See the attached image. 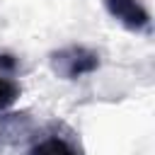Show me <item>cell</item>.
<instances>
[{"mask_svg": "<svg viewBox=\"0 0 155 155\" xmlns=\"http://www.w3.org/2000/svg\"><path fill=\"white\" fill-rule=\"evenodd\" d=\"M48 63L53 68V73L63 80H78L82 75H90L99 68V56L97 51L87 48V46H63L58 51H53L48 56Z\"/></svg>", "mask_w": 155, "mask_h": 155, "instance_id": "obj_1", "label": "cell"}, {"mask_svg": "<svg viewBox=\"0 0 155 155\" xmlns=\"http://www.w3.org/2000/svg\"><path fill=\"white\" fill-rule=\"evenodd\" d=\"M104 7L128 31H148L150 29V12L143 7L140 0H104Z\"/></svg>", "mask_w": 155, "mask_h": 155, "instance_id": "obj_2", "label": "cell"}, {"mask_svg": "<svg viewBox=\"0 0 155 155\" xmlns=\"http://www.w3.org/2000/svg\"><path fill=\"white\" fill-rule=\"evenodd\" d=\"M15 65L17 63L12 56H0V111L10 109L22 94V85L12 78Z\"/></svg>", "mask_w": 155, "mask_h": 155, "instance_id": "obj_3", "label": "cell"}, {"mask_svg": "<svg viewBox=\"0 0 155 155\" xmlns=\"http://www.w3.org/2000/svg\"><path fill=\"white\" fill-rule=\"evenodd\" d=\"M27 155H80V150L63 136H48L29 148Z\"/></svg>", "mask_w": 155, "mask_h": 155, "instance_id": "obj_4", "label": "cell"}]
</instances>
